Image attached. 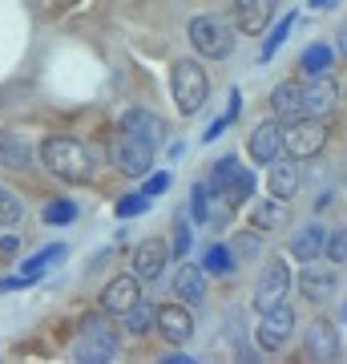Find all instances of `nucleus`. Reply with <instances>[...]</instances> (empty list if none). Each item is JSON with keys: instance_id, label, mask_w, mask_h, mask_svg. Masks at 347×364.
<instances>
[{"instance_id": "obj_11", "label": "nucleus", "mask_w": 347, "mask_h": 364, "mask_svg": "<svg viewBox=\"0 0 347 364\" xmlns=\"http://www.w3.org/2000/svg\"><path fill=\"white\" fill-rule=\"evenodd\" d=\"M158 332L170 340V344H186L194 336V316H190V304H162L154 316Z\"/></svg>"}, {"instance_id": "obj_30", "label": "nucleus", "mask_w": 347, "mask_h": 364, "mask_svg": "<svg viewBox=\"0 0 347 364\" xmlns=\"http://www.w3.org/2000/svg\"><path fill=\"white\" fill-rule=\"evenodd\" d=\"M40 219L49 223V227H65V223L77 219V207H73L69 198H57V203H49V207H45V215H40Z\"/></svg>"}, {"instance_id": "obj_42", "label": "nucleus", "mask_w": 347, "mask_h": 364, "mask_svg": "<svg viewBox=\"0 0 347 364\" xmlns=\"http://www.w3.org/2000/svg\"><path fill=\"white\" fill-rule=\"evenodd\" d=\"M327 4H331V0H311V9H327Z\"/></svg>"}, {"instance_id": "obj_20", "label": "nucleus", "mask_w": 347, "mask_h": 364, "mask_svg": "<svg viewBox=\"0 0 347 364\" xmlns=\"http://www.w3.org/2000/svg\"><path fill=\"white\" fill-rule=\"evenodd\" d=\"M270 109H275L279 122H295V117H303V85H299V81H279L275 93H270Z\"/></svg>"}, {"instance_id": "obj_43", "label": "nucleus", "mask_w": 347, "mask_h": 364, "mask_svg": "<svg viewBox=\"0 0 347 364\" xmlns=\"http://www.w3.org/2000/svg\"><path fill=\"white\" fill-rule=\"evenodd\" d=\"M343 320H347V312H343Z\"/></svg>"}, {"instance_id": "obj_40", "label": "nucleus", "mask_w": 347, "mask_h": 364, "mask_svg": "<svg viewBox=\"0 0 347 364\" xmlns=\"http://www.w3.org/2000/svg\"><path fill=\"white\" fill-rule=\"evenodd\" d=\"M16 243H21V239H16V235H4V239H0V251H4V255H9V251H16Z\"/></svg>"}, {"instance_id": "obj_7", "label": "nucleus", "mask_w": 347, "mask_h": 364, "mask_svg": "<svg viewBox=\"0 0 347 364\" xmlns=\"http://www.w3.org/2000/svg\"><path fill=\"white\" fill-rule=\"evenodd\" d=\"M114 162H117L121 174L142 178V174H150V166H154V146L121 130V134H117V142H114Z\"/></svg>"}, {"instance_id": "obj_14", "label": "nucleus", "mask_w": 347, "mask_h": 364, "mask_svg": "<svg viewBox=\"0 0 347 364\" xmlns=\"http://www.w3.org/2000/svg\"><path fill=\"white\" fill-rule=\"evenodd\" d=\"M166 263H170V247L162 239H145V243H138V251H133V275H138V279H150V284H154L158 275L166 272Z\"/></svg>"}, {"instance_id": "obj_26", "label": "nucleus", "mask_w": 347, "mask_h": 364, "mask_svg": "<svg viewBox=\"0 0 347 364\" xmlns=\"http://www.w3.org/2000/svg\"><path fill=\"white\" fill-rule=\"evenodd\" d=\"M202 272L231 275V272H234V255H231V247H222V243H210V247L202 251Z\"/></svg>"}, {"instance_id": "obj_34", "label": "nucleus", "mask_w": 347, "mask_h": 364, "mask_svg": "<svg viewBox=\"0 0 347 364\" xmlns=\"http://www.w3.org/2000/svg\"><path fill=\"white\" fill-rule=\"evenodd\" d=\"M323 251L331 255V263H347V227H339V231L323 243Z\"/></svg>"}, {"instance_id": "obj_13", "label": "nucleus", "mask_w": 347, "mask_h": 364, "mask_svg": "<svg viewBox=\"0 0 347 364\" xmlns=\"http://www.w3.org/2000/svg\"><path fill=\"white\" fill-rule=\"evenodd\" d=\"M335 267H323V263L307 259V267L299 272V291L307 299H315V304H323V299H331L335 296Z\"/></svg>"}, {"instance_id": "obj_38", "label": "nucleus", "mask_w": 347, "mask_h": 364, "mask_svg": "<svg viewBox=\"0 0 347 364\" xmlns=\"http://www.w3.org/2000/svg\"><path fill=\"white\" fill-rule=\"evenodd\" d=\"M238 251L243 255H258V239L255 235H238Z\"/></svg>"}, {"instance_id": "obj_10", "label": "nucleus", "mask_w": 347, "mask_h": 364, "mask_svg": "<svg viewBox=\"0 0 347 364\" xmlns=\"http://www.w3.org/2000/svg\"><path fill=\"white\" fill-rule=\"evenodd\" d=\"M138 299H142V284H138V275H117V279H109V284L101 287V312L114 316V320H121Z\"/></svg>"}, {"instance_id": "obj_2", "label": "nucleus", "mask_w": 347, "mask_h": 364, "mask_svg": "<svg viewBox=\"0 0 347 364\" xmlns=\"http://www.w3.org/2000/svg\"><path fill=\"white\" fill-rule=\"evenodd\" d=\"M121 348L117 340V328L105 320V316H85V324L77 332V344H73V356L85 364H109Z\"/></svg>"}, {"instance_id": "obj_24", "label": "nucleus", "mask_w": 347, "mask_h": 364, "mask_svg": "<svg viewBox=\"0 0 347 364\" xmlns=\"http://www.w3.org/2000/svg\"><path fill=\"white\" fill-rule=\"evenodd\" d=\"M323 243H327L323 227H319V223H311L307 231H299V235H295V243H291V255L307 263V259H315V255L323 251Z\"/></svg>"}, {"instance_id": "obj_3", "label": "nucleus", "mask_w": 347, "mask_h": 364, "mask_svg": "<svg viewBox=\"0 0 347 364\" xmlns=\"http://www.w3.org/2000/svg\"><path fill=\"white\" fill-rule=\"evenodd\" d=\"M190 45L194 53H202L210 61H226L234 53V28L231 21H222L219 13H202L190 21Z\"/></svg>"}, {"instance_id": "obj_6", "label": "nucleus", "mask_w": 347, "mask_h": 364, "mask_svg": "<svg viewBox=\"0 0 347 364\" xmlns=\"http://www.w3.org/2000/svg\"><path fill=\"white\" fill-rule=\"evenodd\" d=\"M323 142H327V130H323V117H295L283 130V150L291 158H311L319 154Z\"/></svg>"}, {"instance_id": "obj_18", "label": "nucleus", "mask_w": 347, "mask_h": 364, "mask_svg": "<svg viewBox=\"0 0 347 364\" xmlns=\"http://www.w3.org/2000/svg\"><path fill=\"white\" fill-rule=\"evenodd\" d=\"M250 219H255L258 231H283V227H291V198H279V195L263 198L250 210Z\"/></svg>"}, {"instance_id": "obj_37", "label": "nucleus", "mask_w": 347, "mask_h": 364, "mask_svg": "<svg viewBox=\"0 0 347 364\" xmlns=\"http://www.w3.org/2000/svg\"><path fill=\"white\" fill-rule=\"evenodd\" d=\"M166 186H170V174L162 170V174H154V178L145 182V191H142V195H145V198H158V195H166Z\"/></svg>"}, {"instance_id": "obj_8", "label": "nucleus", "mask_w": 347, "mask_h": 364, "mask_svg": "<svg viewBox=\"0 0 347 364\" xmlns=\"http://www.w3.org/2000/svg\"><path fill=\"white\" fill-rule=\"evenodd\" d=\"M291 332H295V312L287 308V304H279V308H270V312H263V320H258L255 328V340L263 352H279L291 340Z\"/></svg>"}, {"instance_id": "obj_41", "label": "nucleus", "mask_w": 347, "mask_h": 364, "mask_svg": "<svg viewBox=\"0 0 347 364\" xmlns=\"http://www.w3.org/2000/svg\"><path fill=\"white\" fill-rule=\"evenodd\" d=\"M339 49H343V57H347V25L339 28Z\"/></svg>"}, {"instance_id": "obj_39", "label": "nucleus", "mask_w": 347, "mask_h": 364, "mask_svg": "<svg viewBox=\"0 0 347 364\" xmlns=\"http://www.w3.org/2000/svg\"><path fill=\"white\" fill-rule=\"evenodd\" d=\"M162 364H194V356H186V352H170V356H162Z\"/></svg>"}, {"instance_id": "obj_16", "label": "nucleus", "mask_w": 347, "mask_h": 364, "mask_svg": "<svg viewBox=\"0 0 347 364\" xmlns=\"http://www.w3.org/2000/svg\"><path fill=\"white\" fill-rule=\"evenodd\" d=\"M279 154H283V126H279V122L255 126V134H250V158L263 162V166H270Z\"/></svg>"}, {"instance_id": "obj_4", "label": "nucleus", "mask_w": 347, "mask_h": 364, "mask_svg": "<svg viewBox=\"0 0 347 364\" xmlns=\"http://www.w3.org/2000/svg\"><path fill=\"white\" fill-rule=\"evenodd\" d=\"M170 90H174V102H178L182 117H194L206 105V93H210L206 69L198 61H178L174 73H170Z\"/></svg>"}, {"instance_id": "obj_12", "label": "nucleus", "mask_w": 347, "mask_h": 364, "mask_svg": "<svg viewBox=\"0 0 347 364\" xmlns=\"http://www.w3.org/2000/svg\"><path fill=\"white\" fill-rule=\"evenodd\" d=\"M121 130L133 134V138H142V142H150L158 150V146L166 142V117L154 114V109H129L121 117Z\"/></svg>"}, {"instance_id": "obj_35", "label": "nucleus", "mask_w": 347, "mask_h": 364, "mask_svg": "<svg viewBox=\"0 0 347 364\" xmlns=\"http://www.w3.org/2000/svg\"><path fill=\"white\" fill-rule=\"evenodd\" d=\"M145 207H150L145 195H126L121 203H117V219H133V215H142Z\"/></svg>"}, {"instance_id": "obj_5", "label": "nucleus", "mask_w": 347, "mask_h": 364, "mask_svg": "<svg viewBox=\"0 0 347 364\" xmlns=\"http://www.w3.org/2000/svg\"><path fill=\"white\" fill-rule=\"evenodd\" d=\"M206 186H210L226 207H238V203H246V198L255 195V174H250L238 158H222V162H214V174H210Z\"/></svg>"}, {"instance_id": "obj_1", "label": "nucleus", "mask_w": 347, "mask_h": 364, "mask_svg": "<svg viewBox=\"0 0 347 364\" xmlns=\"http://www.w3.org/2000/svg\"><path fill=\"white\" fill-rule=\"evenodd\" d=\"M37 154L40 166L49 170L53 178L69 182V186H81V182L93 178V150L77 138H45Z\"/></svg>"}, {"instance_id": "obj_22", "label": "nucleus", "mask_w": 347, "mask_h": 364, "mask_svg": "<svg viewBox=\"0 0 347 364\" xmlns=\"http://www.w3.org/2000/svg\"><path fill=\"white\" fill-rule=\"evenodd\" d=\"M307 356L311 360H335L339 356V336L327 320H315L307 328Z\"/></svg>"}, {"instance_id": "obj_28", "label": "nucleus", "mask_w": 347, "mask_h": 364, "mask_svg": "<svg viewBox=\"0 0 347 364\" xmlns=\"http://www.w3.org/2000/svg\"><path fill=\"white\" fill-rule=\"evenodd\" d=\"M65 255H69V247H65V243H53V247H40L37 255H33V259H25V263H21V272H28V275H40L45 267H49V263L65 259Z\"/></svg>"}, {"instance_id": "obj_17", "label": "nucleus", "mask_w": 347, "mask_h": 364, "mask_svg": "<svg viewBox=\"0 0 347 364\" xmlns=\"http://www.w3.org/2000/svg\"><path fill=\"white\" fill-rule=\"evenodd\" d=\"M33 142L25 134H13V130H0V170H28L33 166Z\"/></svg>"}, {"instance_id": "obj_29", "label": "nucleus", "mask_w": 347, "mask_h": 364, "mask_svg": "<svg viewBox=\"0 0 347 364\" xmlns=\"http://www.w3.org/2000/svg\"><path fill=\"white\" fill-rule=\"evenodd\" d=\"M25 219V203L13 195V191H4L0 186V227H13V223Z\"/></svg>"}, {"instance_id": "obj_33", "label": "nucleus", "mask_w": 347, "mask_h": 364, "mask_svg": "<svg viewBox=\"0 0 347 364\" xmlns=\"http://www.w3.org/2000/svg\"><path fill=\"white\" fill-rule=\"evenodd\" d=\"M291 25H295V16H283V21H279V28H275V33L267 37V45H263V61H267V57H275V49H279V45L287 41Z\"/></svg>"}, {"instance_id": "obj_27", "label": "nucleus", "mask_w": 347, "mask_h": 364, "mask_svg": "<svg viewBox=\"0 0 347 364\" xmlns=\"http://www.w3.org/2000/svg\"><path fill=\"white\" fill-rule=\"evenodd\" d=\"M327 69H331V49L327 45H311L303 53V73L307 77H327Z\"/></svg>"}, {"instance_id": "obj_36", "label": "nucleus", "mask_w": 347, "mask_h": 364, "mask_svg": "<svg viewBox=\"0 0 347 364\" xmlns=\"http://www.w3.org/2000/svg\"><path fill=\"white\" fill-rule=\"evenodd\" d=\"M37 279H40V275H28V272H21V275H4V279H0V296H4V291H25V287H33Z\"/></svg>"}, {"instance_id": "obj_32", "label": "nucleus", "mask_w": 347, "mask_h": 364, "mask_svg": "<svg viewBox=\"0 0 347 364\" xmlns=\"http://www.w3.org/2000/svg\"><path fill=\"white\" fill-rule=\"evenodd\" d=\"M194 243V231H190V223L178 215V231H174V247H170V255H178V259H186V251H190Z\"/></svg>"}, {"instance_id": "obj_15", "label": "nucleus", "mask_w": 347, "mask_h": 364, "mask_svg": "<svg viewBox=\"0 0 347 364\" xmlns=\"http://www.w3.org/2000/svg\"><path fill=\"white\" fill-rule=\"evenodd\" d=\"M339 105V90L327 77H311V85H303V117H327Z\"/></svg>"}, {"instance_id": "obj_31", "label": "nucleus", "mask_w": 347, "mask_h": 364, "mask_svg": "<svg viewBox=\"0 0 347 364\" xmlns=\"http://www.w3.org/2000/svg\"><path fill=\"white\" fill-rule=\"evenodd\" d=\"M190 215L194 223H210V186L206 182H198L190 191Z\"/></svg>"}, {"instance_id": "obj_25", "label": "nucleus", "mask_w": 347, "mask_h": 364, "mask_svg": "<svg viewBox=\"0 0 347 364\" xmlns=\"http://www.w3.org/2000/svg\"><path fill=\"white\" fill-rule=\"evenodd\" d=\"M154 316H158V308H154V304H145V299H138V304H133V308H129L126 316H121V320H126V328L133 332V336H145V332H150V324H154Z\"/></svg>"}, {"instance_id": "obj_19", "label": "nucleus", "mask_w": 347, "mask_h": 364, "mask_svg": "<svg viewBox=\"0 0 347 364\" xmlns=\"http://www.w3.org/2000/svg\"><path fill=\"white\" fill-rule=\"evenodd\" d=\"M174 296H182V304H190V308H198V304L206 299V272L198 267V263L182 259L178 275H174Z\"/></svg>"}, {"instance_id": "obj_23", "label": "nucleus", "mask_w": 347, "mask_h": 364, "mask_svg": "<svg viewBox=\"0 0 347 364\" xmlns=\"http://www.w3.org/2000/svg\"><path fill=\"white\" fill-rule=\"evenodd\" d=\"M267 186H270V195L295 198V191H299V166H295V158H275V162H270V174H267Z\"/></svg>"}, {"instance_id": "obj_21", "label": "nucleus", "mask_w": 347, "mask_h": 364, "mask_svg": "<svg viewBox=\"0 0 347 364\" xmlns=\"http://www.w3.org/2000/svg\"><path fill=\"white\" fill-rule=\"evenodd\" d=\"M270 21V0H234V25L243 28L246 37L263 33Z\"/></svg>"}, {"instance_id": "obj_9", "label": "nucleus", "mask_w": 347, "mask_h": 364, "mask_svg": "<svg viewBox=\"0 0 347 364\" xmlns=\"http://www.w3.org/2000/svg\"><path fill=\"white\" fill-rule=\"evenodd\" d=\"M287 287H291L287 263H267L263 275H258V284H255V308L258 312H270V308L287 304Z\"/></svg>"}]
</instances>
